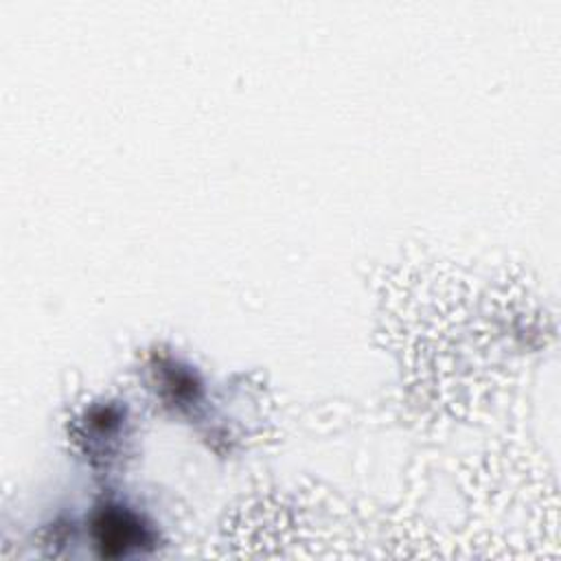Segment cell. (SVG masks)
Returning a JSON list of instances; mask_svg holds the SVG:
<instances>
[{
    "label": "cell",
    "mask_w": 561,
    "mask_h": 561,
    "mask_svg": "<svg viewBox=\"0 0 561 561\" xmlns=\"http://www.w3.org/2000/svg\"><path fill=\"white\" fill-rule=\"evenodd\" d=\"M94 537L96 546L107 557L129 554L131 550H140L149 541V535L140 519L118 506H107L96 515Z\"/></svg>",
    "instance_id": "1"
}]
</instances>
